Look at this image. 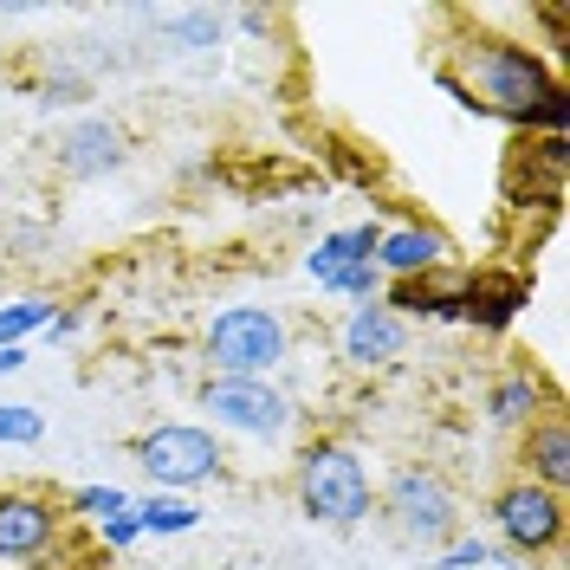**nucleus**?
<instances>
[{
	"label": "nucleus",
	"instance_id": "obj_1",
	"mask_svg": "<svg viewBox=\"0 0 570 570\" xmlns=\"http://www.w3.org/2000/svg\"><path fill=\"white\" fill-rule=\"evenodd\" d=\"M466 59V98L480 105V117H505V124H525L532 105L544 91H558V71L551 59H538L532 46H519V39H466L461 46Z\"/></svg>",
	"mask_w": 570,
	"mask_h": 570
},
{
	"label": "nucleus",
	"instance_id": "obj_2",
	"mask_svg": "<svg viewBox=\"0 0 570 570\" xmlns=\"http://www.w3.org/2000/svg\"><path fill=\"white\" fill-rule=\"evenodd\" d=\"M370 466L344 441H312L298 454V512L318 525H356L370 519Z\"/></svg>",
	"mask_w": 570,
	"mask_h": 570
},
{
	"label": "nucleus",
	"instance_id": "obj_3",
	"mask_svg": "<svg viewBox=\"0 0 570 570\" xmlns=\"http://www.w3.org/2000/svg\"><path fill=\"white\" fill-rule=\"evenodd\" d=\"M285 318L266 312V305H227L220 318L208 324L202 337V356H208L214 376H247V383H266L285 363Z\"/></svg>",
	"mask_w": 570,
	"mask_h": 570
},
{
	"label": "nucleus",
	"instance_id": "obj_4",
	"mask_svg": "<svg viewBox=\"0 0 570 570\" xmlns=\"http://www.w3.org/2000/svg\"><path fill=\"white\" fill-rule=\"evenodd\" d=\"M137 466L156 480V493H195V487H208V480L227 473V454H220V441L208 428L163 422L137 441Z\"/></svg>",
	"mask_w": 570,
	"mask_h": 570
},
{
	"label": "nucleus",
	"instance_id": "obj_5",
	"mask_svg": "<svg viewBox=\"0 0 570 570\" xmlns=\"http://www.w3.org/2000/svg\"><path fill=\"white\" fill-rule=\"evenodd\" d=\"M202 409H208L220 428L253 434V441H279L285 428H292V402H285L273 383H247V376H208Z\"/></svg>",
	"mask_w": 570,
	"mask_h": 570
},
{
	"label": "nucleus",
	"instance_id": "obj_6",
	"mask_svg": "<svg viewBox=\"0 0 570 570\" xmlns=\"http://www.w3.org/2000/svg\"><path fill=\"white\" fill-rule=\"evenodd\" d=\"M493 525H499V538H505L512 551H525V558L558 551V544H564V493H544L532 480H512V487L493 499Z\"/></svg>",
	"mask_w": 570,
	"mask_h": 570
},
{
	"label": "nucleus",
	"instance_id": "obj_7",
	"mask_svg": "<svg viewBox=\"0 0 570 570\" xmlns=\"http://www.w3.org/2000/svg\"><path fill=\"white\" fill-rule=\"evenodd\" d=\"M383 505L395 512V525L409 538H422V544H441V538H454V525H461V505L448 493V480L428 473V466H402L390 480V493H383Z\"/></svg>",
	"mask_w": 570,
	"mask_h": 570
},
{
	"label": "nucleus",
	"instance_id": "obj_8",
	"mask_svg": "<svg viewBox=\"0 0 570 570\" xmlns=\"http://www.w3.org/2000/svg\"><path fill=\"white\" fill-rule=\"evenodd\" d=\"M59 505L46 493H0V564H33L59 544Z\"/></svg>",
	"mask_w": 570,
	"mask_h": 570
},
{
	"label": "nucleus",
	"instance_id": "obj_9",
	"mask_svg": "<svg viewBox=\"0 0 570 570\" xmlns=\"http://www.w3.org/2000/svg\"><path fill=\"white\" fill-rule=\"evenodd\" d=\"M409 351V324L395 318L390 305H356L351 318H344V363H356V370H383V363H395V356Z\"/></svg>",
	"mask_w": 570,
	"mask_h": 570
},
{
	"label": "nucleus",
	"instance_id": "obj_10",
	"mask_svg": "<svg viewBox=\"0 0 570 570\" xmlns=\"http://www.w3.org/2000/svg\"><path fill=\"white\" fill-rule=\"evenodd\" d=\"M519 461H525L519 480H532V487H544V493H564V487H570V422H564V409H558V402L525 428Z\"/></svg>",
	"mask_w": 570,
	"mask_h": 570
},
{
	"label": "nucleus",
	"instance_id": "obj_11",
	"mask_svg": "<svg viewBox=\"0 0 570 570\" xmlns=\"http://www.w3.org/2000/svg\"><path fill=\"white\" fill-rule=\"evenodd\" d=\"M124 130L110 124V117H85V124H71L66 137H59V169L78 181L91 176H110V169H124Z\"/></svg>",
	"mask_w": 570,
	"mask_h": 570
},
{
	"label": "nucleus",
	"instance_id": "obj_12",
	"mask_svg": "<svg viewBox=\"0 0 570 570\" xmlns=\"http://www.w3.org/2000/svg\"><path fill=\"white\" fill-rule=\"evenodd\" d=\"M441 259H448V240L415 220L383 227V240H376V273H395V279H428V273H441Z\"/></svg>",
	"mask_w": 570,
	"mask_h": 570
},
{
	"label": "nucleus",
	"instance_id": "obj_13",
	"mask_svg": "<svg viewBox=\"0 0 570 570\" xmlns=\"http://www.w3.org/2000/svg\"><path fill=\"white\" fill-rule=\"evenodd\" d=\"M466 279L473 273H428V279H395L390 312L402 324L409 318H461L466 312Z\"/></svg>",
	"mask_w": 570,
	"mask_h": 570
},
{
	"label": "nucleus",
	"instance_id": "obj_14",
	"mask_svg": "<svg viewBox=\"0 0 570 570\" xmlns=\"http://www.w3.org/2000/svg\"><path fill=\"white\" fill-rule=\"evenodd\" d=\"M525 298H532V285L519 279V273H473V279H466L461 318L473 324V331H505V324L525 312Z\"/></svg>",
	"mask_w": 570,
	"mask_h": 570
},
{
	"label": "nucleus",
	"instance_id": "obj_15",
	"mask_svg": "<svg viewBox=\"0 0 570 570\" xmlns=\"http://www.w3.org/2000/svg\"><path fill=\"white\" fill-rule=\"evenodd\" d=\"M551 402H558V395L538 383V370H505L493 383V395H487V415H493L499 428H532Z\"/></svg>",
	"mask_w": 570,
	"mask_h": 570
},
{
	"label": "nucleus",
	"instance_id": "obj_16",
	"mask_svg": "<svg viewBox=\"0 0 570 570\" xmlns=\"http://www.w3.org/2000/svg\"><path fill=\"white\" fill-rule=\"evenodd\" d=\"M376 240H383V227H376V220H363V227H351V234H324L305 266H312V279L331 292V285L344 279V266H356V259H376Z\"/></svg>",
	"mask_w": 570,
	"mask_h": 570
},
{
	"label": "nucleus",
	"instance_id": "obj_17",
	"mask_svg": "<svg viewBox=\"0 0 570 570\" xmlns=\"http://www.w3.org/2000/svg\"><path fill=\"white\" fill-rule=\"evenodd\" d=\"M130 512H137V525L149 538H181L202 525V505L188 493H149V499H130Z\"/></svg>",
	"mask_w": 570,
	"mask_h": 570
},
{
	"label": "nucleus",
	"instance_id": "obj_18",
	"mask_svg": "<svg viewBox=\"0 0 570 570\" xmlns=\"http://www.w3.org/2000/svg\"><path fill=\"white\" fill-rule=\"evenodd\" d=\"M52 312H59L52 298H13V305H0V351H27V337L46 331Z\"/></svg>",
	"mask_w": 570,
	"mask_h": 570
},
{
	"label": "nucleus",
	"instance_id": "obj_19",
	"mask_svg": "<svg viewBox=\"0 0 570 570\" xmlns=\"http://www.w3.org/2000/svg\"><path fill=\"white\" fill-rule=\"evenodd\" d=\"M66 512H78V519H117V512H130V493L124 487H78V493L66 499Z\"/></svg>",
	"mask_w": 570,
	"mask_h": 570
},
{
	"label": "nucleus",
	"instance_id": "obj_20",
	"mask_svg": "<svg viewBox=\"0 0 570 570\" xmlns=\"http://www.w3.org/2000/svg\"><path fill=\"white\" fill-rule=\"evenodd\" d=\"M39 434H46V415L33 402H0V441L7 448H33Z\"/></svg>",
	"mask_w": 570,
	"mask_h": 570
},
{
	"label": "nucleus",
	"instance_id": "obj_21",
	"mask_svg": "<svg viewBox=\"0 0 570 570\" xmlns=\"http://www.w3.org/2000/svg\"><path fill=\"white\" fill-rule=\"evenodd\" d=\"M525 130H544V137H570V91H564V85L538 98L532 117H525Z\"/></svg>",
	"mask_w": 570,
	"mask_h": 570
},
{
	"label": "nucleus",
	"instance_id": "obj_22",
	"mask_svg": "<svg viewBox=\"0 0 570 570\" xmlns=\"http://www.w3.org/2000/svg\"><path fill=\"white\" fill-rule=\"evenodd\" d=\"M376 279H383L376 259H356V266H344V279L331 285V292H344V298H363V305H370V298H376Z\"/></svg>",
	"mask_w": 570,
	"mask_h": 570
},
{
	"label": "nucleus",
	"instance_id": "obj_23",
	"mask_svg": "<svg viewBox=\"0 0 570 570\" xmlns=\"http://www.w3.org/2000/svg\"><path fill=\"white\" fill-rule=\"evenodd\" d=\"M78 98H85V78H78V71H52V78H39V105H78Z\"/></svg>",
	"mask_w": 570,
	"mask_h": 570
},
{
	"label": "nucleus",
	"instance_id": "obj_24",
	"mask_svg": "<svg viewBox=\"0 0 570 570\" xmlns=\"http://www.w3.org/2000/svg\"><path fill=\"white\" fill-rule=\"evenodd\" d=\"M473 564H493V551H487L480 538H454V544L441 551V570H473Z\"/></svg>",
	"mask_w": 570,
	"mask_h": 570
},
{
	"label": "nucleus",
	"instance_id": "obj_25",
	"mask_svg": "<svg viewBox=\"0 0 570 570\" xmlns=\"http://www.w3.org/2000/svg\"><path fill=\"white\" fill-rule=\"evenodd\" d=\"M176 33H181V46H188V52H202V46H214V39H220V13H188Z\"/></svg>",
	"mask_w": 570,
	"mask_h": 570
},
{
	"label": "nucleus",
	"instance_id": "obj_26",
	"mask_svg": "<svg viewBox=\"0 0 570 570\" xmlns=\"http://www.w3.org/2000/svg\"><path fill=\"white\" fill-rule=\"evenodd\" d=\"M98 538H105V551H130V544L142 538L137 512H117V519H105V525H98Z\"/></svg>",
	"mask_w": 570,
	"mask_h": 570
},
{
	"label": "nucleus",
	"instance_id": "obj_27",
	"mask_svg": "<svg viewBox=\"0 0 570 570\" xmlns=\"http://www.w3.org/2000/svg\"><path fill=\"white\" fill-rule=\"evenodd\" d=\"M538 163L564 169V163H570V137H544V142H538Z\"/></svg>",
	"mask_w": 570,
	"mask_h": 570
},
{
	"label": "nucleus",
	"instance_id": "obj_28",
	"mask_svg": "<svg viewBox=\"0 0 570 570\" xmlns=\"http://www.w3.org/2000/svg\"><path fill=\"white\" fill-rule=\"evenodd\" d=\"M78 324H85V312H52V318H46V337H71Z\"/></svg>",
	"mask_w": 570,
	"mask_h": 570
},
{
	"label": "nucleus",
	"instance_id": "obj_29",
	"mask_svg": "<svg viewBox=\"0 0 570 570\" xmlns=\"http://www.w3.org/2000/svg\"><path fill=\"white\" fill-rule=\"evenodd\" d=\"M27 370V351H0V376H20Z\"/></svg>",
	"mask_w": 570,
	"mask_h": 570
}]
</instances>
